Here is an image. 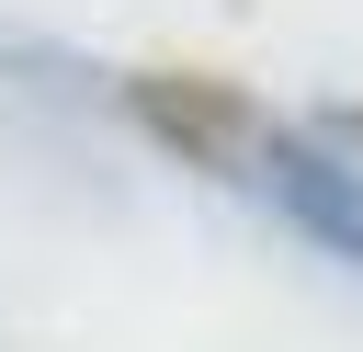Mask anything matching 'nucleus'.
Masks as SVG:
<instances>
[{
	"instance_id": "1",
	"label": "nucleus",
	"mask_w": 363,
	"mask_h": 352,
	"mask_svg": "<svg viewBox=\"0 0 363 352\" xmlns=\"http://www.w3.org/2000/svg\"><path fill=\"white\" fill-rule=\"evenodd\" d=\"M136 114H147L170 148H193V159H238V148L261 136V114H250L238 91H216V79H136Z\"/></svg>"
}]
</instances>
